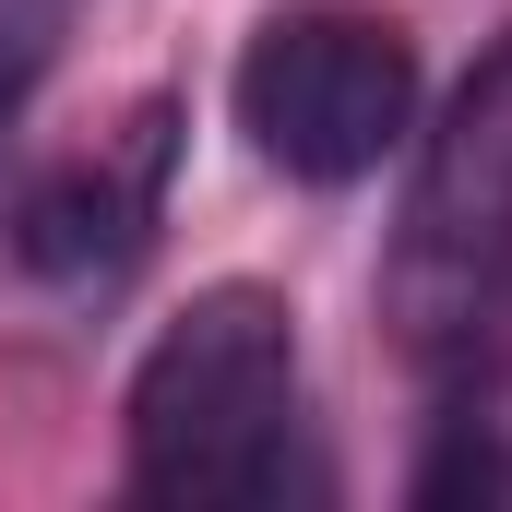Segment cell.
I'll return each mask as SVG.
<instances>
[{"label":"cell","instance_id":"cell-2","mask_svg":"<svg viewBox=\"0 0 512 512\" xmlns=\"http://www.w3.org/2000/svg\"><path fill=\"white\" fill-rule=\"evenodd\" d=\"M501 310H512V36L441 108L417 191L393 215V262H382V322L441 393L489 358Z\"/></svg>","mask_w":512,"mask_h":512},{"label":"cell","instance_id":"cell-3","mask_svg":"<svg viewBox=\"0 0 512 512\" xmlns=\"http://www.w3.org/2000/svg\"><path fill=\"white\" fill-rule=\"evenodd\" d=\"M405 120H417V48L382 12L298 0V12H274L239 48V131H251L262 167H286L310 191L370 179L405 143Z\"/></svg>","mask_w":512,"mask_h":512},{"label":"cell","instance_id":"cell-5","mask_svg":"<svg viewBox=\"0 0 512 512\" xmlns=\"http://www.w3.org/2000/svg\"><path fill=\"white\" fill-rule=\"evenodd\" d=\"M24 84H36V36L0 12V131H12V108H24Z\"/></svg>","mask_w":512,"mask_h":512},{"label":"cell","instance_id":"cell-1","mask_svg":"<svg viewBox=\"0 0 512 512\" xmlns=\"http://www.w3.org/2000/svg\"><path fill=\"white\" fill-rule=\"evenodd\" d=\"M298 465V310L274 286H203L131 370V489L143 501H286Z\"/></svg>","mask_w":512,"mask_h":512},{"label":"cell","instance_id":"cell-4","mask_svg":"<svg viewBox=\"0 0 512 512\" xmlns=\"http://www.w3.org/2000/svg\"><path fill=\"white\" fill-rule=\"evenodd\" d=\"M155 167H167V120H143L96 167H60L24 203V262L36 274H120L143 251V227H155Z\"/></svg>","mask_w":512,"mask_h":512}]
</instances>
